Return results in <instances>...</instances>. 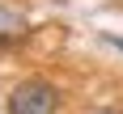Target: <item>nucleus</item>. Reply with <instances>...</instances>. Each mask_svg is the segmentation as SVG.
<instances>
[{
    "label": "nucleus",
    "instance_id": "nucleus-1",
    "mask_svg": "<svg viewBox=\"0 0 123 114\" xmlns=\"http://www.w3.org/2000/svg\"><path fill=\"white\" fill-rule=\"evenodd\" d=\"M64 89L51 76H25L4 93V114H60Z\"/></svg>",
    "mask_w": 123,
    "mask_h": 114
},
{
    "label": "nucleus",
    "instance_id": "nucleus-2",
    "mask_svg": "<svg viewBox=\"0 0 123 114\" xmlns=\"http://www.w3.org/2000/svg\"><path fill=\"white\" fill-rule=\"evenodd\" d=\"M85 114H119L115 106H93V110H85Z\"/></svg>",
    "mask_w": 123,
    "mask_h": 114
},
{
    "label": "nucleus",
    "instance_id": "nucleus-3",
    "mask_svg": "<svg viewBox=\"0 0 123 114\" xmlns=\"http://www.w3.org/2000/svg\"><path fill=\"white\" fill-rule=\"evenodd\" d=\"M111 42H115V47H119V51H123V38H111Z\"/></svg>",
    "mask_w": 123,
    "mask_h": 114
}]
</instances>
